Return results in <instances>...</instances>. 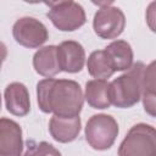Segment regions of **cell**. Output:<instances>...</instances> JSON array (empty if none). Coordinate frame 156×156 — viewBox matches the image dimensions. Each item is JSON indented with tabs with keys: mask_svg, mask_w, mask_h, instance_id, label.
<instances>
[{
	"mask_svg": "<svg viewBox=\"0 0 156 156\" xmlns=\"http://www.w3.org/2000/svg\"><path fill=\"white\" fill-rule=\"evenodd\" d=\"M37 99L44 113H54L58 117L79 116L84 104L82 88L72 79L45 78L40 80L37 84Z\"/></svg>",
	"mask_w": 156,
	"mask_h": 156,
	"instance_id": "obj_1",
	"label": "cell"
},
{
	"mask_svg": "<svg viewBox=\"0 0 156 156\" xmlns=\"http://www.w3.org/2000/svg\"><path fill=\"white\" fill-rule=\"evenodd\" d=\"M144 69L145 65L143 62H133L130 68L110 83L111 105L119 108H128L138 104L141 98Z\"/></svg>",
	"mask_w": 156,
	"mask_h": 156,
	"instance_id": "obj_2",
	"label": "cell"
},
{
	"mask_svg": "<svg viewBox=\"0 0 156 156\" xmlns=\"http://www.w3.org/2000/svg\"><path fill=\"white\" fill-rule=\"evenodd\" d=\"M118 156H156V132L146 123L133 126L118 147Z\"/></svg>",
	"mask_w": 156,
	"mask_h": 156,
	"instance_id": "obj_3",
	"label": "cell"
},
{
	"mask_svg": "<svg viewBox=\"0 0 156 156\" xmlns=\"http://www.w3.org/2000/svg\"><path fill=\"white\" fill-rule=\"evenodd\" d=\"M118 130V124L112 116L106 113L94 115L87 122L85 139L94 150L104 151L113 145Z\"/></svg>",
	"mask_w": 156,
	"mask_h": 156,
	"instance_id": "obj_4",
	"label": "cell"
},
{
	"mask_svg": "<svg viewBox=\"0 0 156 156\" xmlns=\"http://www.w3.org/2000/svg\"><path fill=\"white\" fill-rule=\"evenodd\" d=\"M45 5L49 7L46 16L62 32H73L80 28L87 21L83 6L76 1H49Z\"/></svg>",
	"mask_w": 156,
	"mask_h": 156,
	"instance_id": "obj_5",
	"label": "cell"
},
{
	"mask_svg": "<svg viewBox=\"0 0 156 156\" xmlns=\"http://www.w3.org/2000/svg\"><path fill=\"white\" fill-rule=\"evenodd\" d=\"M99 10L94 15L93 28L101 39H116L119 37L126 27V16L119 7L112 2H95Z\"/></svg>",
	"mask_w": 156,
	"mask_h": 156,
	"instance_id": "obj_6",
	"label": "cell"
},
{
	"mask_svg": "<svg viewBox=\"0 0 156 156\" xmlns=\"http://www.w3.org/2000/svg\"><path fill=\"white\" fill-rule=\"evenodd\" d=\"M12 35L16 43L24 48L35 49L41 46L49 38L48 28L34 17H21L12 27Z\"/></svg>",
	"mask_w": 156,
	"mask_h": 156,
	"instance_id": "obj_7",
	"label": "cell"
},
{
	"mask_svg": "<svg viewBox=\"0 0 156 156\" xmlns=\"http://www.w3.org/2000/svg\"><path fill=\"white\" fill-rule=\"evenodd\" d=\"M22 129L13 119L0 118V156H22Z\"/></svg>",
	"mask_w": 156,
	"mask_h": 156,
	"instance_id": "obj_8",
	"label": "cell"
},
{
	"mask_svg": "<svg viewBox=\"0 0 156 156\" xmlns=\"http://www.w3.org/2000/svg\"><path fill=\"white\" fill-rule=\"evenodd\" d=\"M57 58L61 71L67 73H77L84 67L85 51L80 43L66 40L57 46Z\"/></svg>",
	"mask_w": 156,
	"mask_h": 156,
	"instance_id": "obj_9",
	"label": "cell"
},
{
	"mask_svg": "<svg viewBox=\"0 0 156 156\" xmlns=\"http://www.w3.org/2000/svg\"><path fill=\"white\" fill-rule=\"evenodd\" d=\"M5 105L7 111L18 117L26 116L30 111L29 91L23 83L13 82L5 88Z\"/></svg>",
	"mask_w": 156,
	"mask_h": 156,
	"instance_id": "obj_10",
	"label": "cell"
},
{
	"mask_svg": "<svg viewBox=\"0 0 156 156\" xmlns=\"http://www.w3.org/2000/svg\"><path fill=\"white\" fill-rule=\"evenodd\" d=\"M80 117H58L52 116L49 122V132L58 143H71L76 140L80 132Z\"/></svg>",
	"mask_w": 156,
	"mask_h": 156,
	"instance_id": "obj_11",
	"label": "cell"
},
{
	"mask_svg": "<svg viewBox=\"0 0 156 156\" xmlns=\"http://www.w3.org/2000/svg\"><path fill=\"white\" fill-rule=\"evenodd\" d=\"M33 67L38 74L46 78H51L60 73L61 68L57 58V46L48 45L39 49L33 56Z\"/></svg>",
	"mask_w": 156,
	"mask_h": 156,
	"instance_id": "obj_12",
	"label": "cell"
},
{
	"mask_svg": "<svg viewBox=\"0 0 156 156\" xmlns=\"http://www.w3.org/2000/svg\"><path fill=\"white\" fill-rule=\"evenodd\" d=\"M113 71H127L133 65L134 54L132 46L126 40H115L104 49Z\"/></svg>",
	"mask_w": 156,
	"mask_h": 156,
	"instance_id": "obj_13",
	"label": "cell"
},
{
	"mask_svg": "<svg viewBox=\"0 0 156 156\" xmlns=\"http://www.w3.org/2000/svg\"><path fill=\"white\" fill-rule=\"evenodd\" d=\"M84 99L93 108H108L111 106V100L110 83L107 82V79H91L87 82Z\"/></svg>",
	"mask_w": 156,
	"mask_h": 156,
	"instance_id": "obj_14",
	"label": "cell"
},
{
	"mask_svg": "<svg viewBox=\"0 0 156 156\" xmlns=\"http://www.w3.org/2000/svg\"><path fill=\"white\" fill-rule=\"evenodd\" d=\"M155 61L150 65L145 66L143 80H141V100L144 110L151 116L155 117L156 111V102H155Z\"/></svg>",
	"mask_w": 156,
	"mask_h": 156,
	"instance_id": "obj_15",
	"label": "cell"
},
{
	"mask_svg": "<svg viewBox=\"0 0 156 156\" xmlns=\"http://www.w3.org/2000/svg\"><path fill=\"white\" fill-rule=\"evenodd\" d=\"M87 68L89 74L95 79H107L115 73L110 60L104 50H95L89 55Z\"/></svg>",
	"mask_w": 156,
	"mask_h": 156,
	"instance_id": "obj_16",
	"label": "cell"
},
{
	"mask_svg": "<svg viewBox=\"0 0 156 156\" xmlns=\"http://www.w3.org/2000/svg\"><path fill=\"white\" fill-rule=\"evenodd\" d=\"M23 156H61V152L46 141H27V150Z\"/></svg>",
	"mask_w": 156,
	"mask_h": 156,
	"instance_id": "obj_17",
	"label": "cell"
},
{
	"mask_svg": "<svg viewBox=\"0 0 156 156\" xmlns=\"http://www.w3.org/2000/svg\"><path fill=\"white\" fill-rule=\"evenodd\" d=\"M155 5H156V2H151L150 6H149V9H147V12L151 13V16L147 17L146 20H147V23H149L151 30H155V26H154V21H155V16H154L155 15V11H154V7H155Z\"/></svg>",
	"mask_w": 156,
	"mask_h": 156,
	"instance_id": "obj_18",
	"label": "cell"
},
{
	"mask_svg": "<svg viewBox=\"0 0 156 156\" xmlns=\"http://www.w3.org/2000/svg\"><path fill=\"white\" fill-rule=\"evenodd\" d=\"M6 57H7V48L2 41H0V71H1V66L4 61L6 60Z\"/></svg>",
	"mask_w": 156,
	"mask_h": 156,
	"instance_id": "obj_19",
	"label": "cell"
},
{
	"mask_svg": "<svg viewBox=\"0 0 156 156\" xmlns=\"http://www.w3.org/2000/svg\"><path fill=\"white\" fill-rule=\"evenodd\" d=\"M0 110H1V95H0Z\"/></svg>",
	"mask_w": 156,
	"mask_h": 156,
	"instance_id": "obj_20",
	"label": "cell"
}]
</instances>
